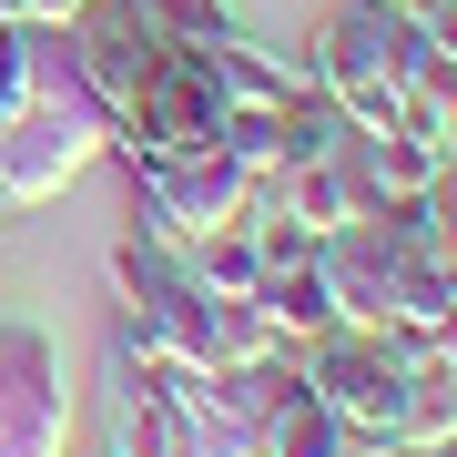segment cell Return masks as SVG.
Returning a JSON list of instances; mask_svg holds the SVG:
<instances>
[{"label": "cell", "mask_w": 457, "mask_h": 457, "mask_svg": "<svg viewBox=\"0 0 457 457\" xmlns=\"http://www.w3.org/2000/svg\"><path fill=\"white\" fill-rule=\"evenodd\" d=\"M102 153H112V112L71 71V31H41V92L0 122V224H21L31 204L71 194Z\"/></svg>", "instance_id": "1"}, {"label": "cell", "mask_w": 457, "mask_h": 457, "mask_svg": "<svg viewBox=\"0 0 457 457\" xmlns=\"http://www.w3.org/2000/svg\"><path fill=\"white\" fill-rule=\"evenodd\" d=\"M407 345L417 336H386V326H336V336L305 345V386L326 396V417L366 457L407 447Z\"/></svg>", "instance_id": "2"}, {"label": "cell", "mask_w": 457, "mask_h": 457, "mask_svg": "<svg viewBox=\"0 0 457 457\" xmlns=\"http://www.w3.org/2000/svg\"><path fill=\"white\" fill-rule=\"evenodd\" d=\"M0 457H71V356L21 305H0Z\"/></svg>", "instance_id": "3"}, {"label": "cell", "mask_w": 457, "mask_h": 457, "mask_svg": "<svg viewBox=\"0 0 457 457\" xmlns=\"http://www.w3.org/2000/svg\"><path fill=\"white\" fill-rule=\"evenodd\" d=\"M112 153L132 173H143V163H183V153H224V92H213V71H204L194 41L163 51L153 82L112 112Z\"/></svg>", "instance_id": "4"}, {"label": "cell", "mask_w": 457, "mask_h": 457, "mask_svg": "<svg viewBox=\"0 0 457 457\" xmlns=\"http://www.w3.org/2000/svg\"><path fill=\"white\" fill-rule=\"evenodd\" d=\"M143 183V204H132V224L143 234H163V245H194V234H213V224H234L264 183L234 163V153H183V163H143L132 173Z\"/></svg>", "instance_id": "5"}, {"label": "cell", "mask_w": 457, "mask_h": 457, "mask_svg": "<svg viewBox=\"0 0 457 457\" xmlns=\"http://www.w3.org/2000/svg\"><path fill=\"white\" fill-rule=\"evenodd\" d=\"M315 254H326V275H336V305H345V326L417 336V326H407V254H396L386 234L366 224V213H356V224H336Z\"/></svg>", "instance_id": "6"}, {"label": "cell", "mask_w": 457, "mask_h": 457, "mask_svg": "<svg viewBox=\"0 0 457 457\" xmlns=\"http://www.w3.org/2000/svg\"><path fill=\"white\" fill-rule=\"evenodd\" d=\"M163 51H173V41H153L143 21L122 11V0H92V11L71 21V71L92 82V102H102V112H122V102L153 82V62H163Z\"/></svg>", "instance_id": "7"}, {"label": "cell", "mask_w": 457, "mask_h": 457, "mask_svg": "<svg viewBox=\"0 0 457 457\" xmlns=\"http://www.w3.org/2000/svg\"><path fill=\"white\" fill-rule=\"evenodd\" d=\"M204 51V71H213V92H224V112H285L295 92L315 82L305 62H285V51H264L254 31H224V41H194Z\"/></svg>", "instance_id": "8"}, {"label": "cell", "mask_w": 457, "mask_h": 457, "mask_svg": "<svg viewBox=\"0 0 457 457\" xmlns=\"http://www.w3.org/2000/svg\"><path fill=\"white\" fill-rule=\"evenodd\" d=\"M254 305H264V326H275V336L295 345V356H305L315 336H336V326H345L326 254H305V264H285V275H264V285H254Z\"/></svg>", "instance_id": "9"}, {"label": "cell", "mask_w": 457, "mask_h": 457, "mask_svg": "<svg viewBox=\"0 0 457 457\" xmlns=\"http://www.w3.org/2000/svg\"><path fill=\"white\" fill-rule=\"evenodd\" d=\"M173 254L194 264V285L213 295V305H245V295L264 285V254H254L245 213H234V224H213V234H194V245H173Z\"/></svg>", "instance_id": "10"}, {"label": "cell", "mask_w": 457, "mask_h": 457, "mask_svg": "<svg viewBox=\"0 0 457 457\" xmlns=\"http://www.w3.org/2000/svg\"><path fill=\"white\" fill-rule=\"evenodd\" d=\"M264 457H366V447L326 417V396H315V386H295V396L264 407Z\"/></svg>", "instance_id": "11"}, {"label": "cell", "mask_w": 457, "mask_h": 457, "mask_svg": "<svg viewBox=\"0 0 457 457\" xmlns=\"http://www.w3.org/2000/svg\"><path fill=\"white\" fill-rule=\"evenodd\" d=\"M102 457H173V427H163V396L143 386L122 356H112V427H102Z\"/></svg>", "instance_id": "12"}, {"label": "cell", "mask_w": 457, "mask_h": 457, "mask_svg": "<svg viewBox=\"0 0 457 457\" xmlns=\"http://www.w3.org/2000/svg\"><path fill=\"white\" fill-rule=\"evenodd\" d=\"M132 21H143L153 41H224V31H245V11H234V0H122Z\"/></svg>", "instance_id": "13"}, {"label": "cell", "mask_w": 457, "mask_h": 457, "mask_svg": "<svg viewBox=\"0 0 457 457\" xmlns=\"http://www.w3.org/2000/svg\"><path fill=\"white\" fill-rule=\"evenodd\" d=\"M31 92H41V31L0 21V122H11V112H21Z\"/></svg>", "instance_id": "14"}, {"label": "cell", "mask_w": 457, "mask_h": 457, "mask_svg": "<svg viewBox=\"0 0 457 457\" xmlns=\"http://www.w3.org/2000/svg\"><path fill=\"white\" fill-rule=\"evenodd\" d=\"M92 0H0V21H21V31H71Z\"/></svg>", "instance_id": "15"}, {"label": "cell", "mask_w": 457, "mask_h": 457, "mask_svg": "<svg viewBox=\"0 0 457 457\" xmlns=\"http://www.w3.org/2000/svg\"><path fill=\"white\" fill-rule=\"evenodd\" d=\"M417 31H427V41H437L447 62H457V0H417Z\"/></svg>", "instance_id": "16"}, {"label": "cell", "mask_w": 457, "mask_h": 457, "mask_svg": "<svg viewBox=\"0 0 457 457\" xmlns=\"http://www.w3.org/2000/svg\"><path fill=\"white\" fill-rule=\"evenodd\" d=\"M376 11H417V0H376Z\"/></svg>", "instance_id": "17"}]
</instances>
